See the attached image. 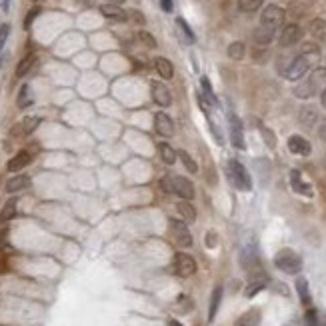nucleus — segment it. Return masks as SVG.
Returning <instances> with one entry per match:
<instances>
[{
    "instance_id": "1",
    "label": "nucleus",
    "mask_w": 326,
    "mask_h": 326,
    "mask_svg": "<svg viewBox=\"0 0 326 326\" xmlns=\"http://www.w3.org/2000/svg\"><path fill=\"white\" fill-rule=\"evenodd\" d=\"M316 56H318V48H316L314 44H304L302 54H298V56L292 60V64L288 66L286 78H288V80H300L306 72L310 70V66H312V62H314Z\"/></svg>"
},
{
    "instance_id": "2",
    "label": "nucleus",
    "mask_w": 326,
    "mask_h": 326,
    "mask_svg": "<svg viewBox=\"0 0 326 326\" xmlns=\"http://www.w3.org/2000/svg\"><path fill=\"white\" fill-rule=\"evenodd\" d=\"M162 188L170 194L180 196L182 200H192L194 198V186L184 176H166L162 178Z\"/></svg>"
},
{
    "instance_id": "3",
    "label": "nucleus",
    "mask_w": 326,
    "mask_h": 326,
    "mask_svg": "<svg viewBox=\"0 0 326 326\" xmlns=\"http://www.w3.org/2000/svg\"><path fill=\"white\" fill-rule=\"evenodd\" d=\"M226 172H228V178H230V182H232L234 188H238V190H242V192L252 190V178H250L248 170H246L238 160H234V158L228 160Z\"/></svg>"
},
{
    "instance_id": "4",
    "label": "nucleus",
    "mask_w": 326,
    "mask_h": 326,
    "mask_svg": "<svg viewBox=\"0 0 326 326\" xmlns=\"http://www.w3.org/2000/svg\"><path fill=\"white\" fill-rule=\"evenodd\" d=\"M274 266L286 274H298L302 270V258L292 250V248H282L274 256Z\"/></svg>"
},
{
    "instance_id": "5",
    "label": "nucleus",
    "mask_w": 326,
    "mask_h": 326,
    "mask_svg": "<svg viewBox=\"0 0 326 326\" xmlns=\"http://www.w3.org/2000/svg\"><path fill=\"white\" fill-rule=\"evenodd\" d=\"M282 24H284V10H282L280 6L270 4V6H266L264 10H262V14H260V26L270 28V30L276 32Z\"/></svg>"
},
{
    "instance_id": "6",
    "label": "nucleus",
    "mask_w": 326,
    "mask_h": 326,
    "mask_svg": "<svg viewBox=\"0 0 326 326\" xmlns=\"http://www.w3.org/2000/svg\"><path fill=\"white\" fill-rule=\"evenodd\" d=\"M168 228H170V234L174 238V242L182 248H190L192 246V234L188 230V226L184 220H176V218H170L168 222Z\"/></svg>"
},
{
    "instance_id": "7",
    "label": "nucleus",
    "mask_w": 326,
    "mask_h": 326,
    "mask_svg": "<svg viewBox=\"0 0 326 326\" xmlns=\"http://www.w3.org/2000/svg\"><path fill=\"white\" fill-rule=\"evenodd\" d=\"M174 270H176L178 276L188 278V276H192L196 272V260L190 254H186V252H178L176 258H174Z\"/></svg>"
},
{
    "instance_id": "8",
    "label": "nucleus",
    "mask_w": 326,
    "mask_h": 326,
    "mask_svg": "<svg viewBox=\"0 0 326 326\" xmlns=\"http://www.w3.org/2000/svg\"><path fill=\"white\" fill-rule=\"evenodd\" d=\"M230 142L234 148L238 150H244L246 142H244V130H242V123L236 114H230Z\"/></svg>"
},
{
    "instance_id": "9",
    "label": "nucleus",
    "mask_w": 326,
    "mask_h": 326,
    "mask_svg": "<svg viewBox=\"0 0 326 326\" xmlns=\"http://www.w3.org/2000/svg\"><path fill=\"white\" fill-rule=\"evenodd\" d=\"M150 94H152V100L156 102L158 106H170V102H172L170 90L166 88V84L158 80L150 82Z\"/></svg>"
},
{
    "instance_id": "10",
    "label": "nucleus",
    "mask_w": 326,
    "mask_h": 326,
    "mask_svg": "<svg viewBox=\"0 0 326 326\" xmlns=\"http://www.w3.org/2000/svg\"><path fill=\"white\" fill-rule=\"evenodd\" d=\"M240 264L244 270H252L254 266H258V250L254 242H248V244L240 250Z\"/></svg>"
},
{
    "instance_id": "11",
    "label": "nucleus",
    "mask_w": 326,
    "mask_h": 326,
    "mask_svg": "<svg viewBox=\"0 0 326 326\" xmlns=\"http://www.w3.org/2000/svg\"><path fill=\"white\" fill-rule=\"evenodd\" d=\"M40 124V118L38 116H26L24 120L16 124L14 128H12V136H28V134H32L34 130H36V126Z\"/></svg>"
},
{
    "instance_id": "12",
    "label": "nucleus",
    "mask_w": 326,
    "mask_h": 326,
    "mask_svg": "<svg viewBox=\"0 0 326 326\" xmlns=\"http://www.w3.org/2000/svg\"><path fill=\"white\" fill-rule=\"evenodd\" d=\"M288 150L292 154H298V156H308L312 152V146H310V142L306 138L298 136V134H292L288 138Z\"/></svg>"
},
{
    "instance_id": "13",
    "label": "nucleus",
    "mask_w": 326,
    "mask_h": 326,
    "mask_svg": "<svg viewBox=\"0 0 326 326\" xmlns=\"http://www.w3.org/2000/svg\"><path fill=\"white\" fill-rule=\"evenodd\" d=\"M300 36H302V30H300V26H296V24H288L282 28V32H280V46H294L296 42L300 40Z\"/></svg>"
},
{
    "instance_id": "14",
    "label": "nucleus",
    "mask_w": 326,
    "mask_h": 326,
    "mask_svg": "<svg viewBox=\"0 0 326 326\" xmlns=\"http://www.w3.org/2000/svg\"><path fill=\"white\" fill-rule=\"evenodd\" d=\"M154 128H156L158 134L170 136V134L174 132V123H172V118H170L166 112H156V114H154Z\"/></svg>"
},
{
    "instance_id": "15",
    "label": "nucleus",
    "mask_w": 326,
    "mask_h": 326,
    "mask_svg": "<svg viewBox=\"0 0 326 326\" xmlns=\"http://www.w3.org/2000/svg\"><path fill=\"white\" fill-rule=\"evenodd\" d=\"M290 184H292V190H294V192H298V194H302V196H312L310 184L302 180V174H300L298 170H292V172H290Z\"/></svg>"
},
{
    "instance_id": "16",
    "label": "nucleus",
    "mask_w": 326,
    "mask_h": 326,
    "mask_svg": "<svg viewBox=\"0 0 326 326\" xmlns=\"http://www.w3.org/2000/svg\"><path fill=\"white\" fill-rule=\"evenodd\" d=\"M100 12H102V16H106V18H110V21L120 22V21H126V18H128V12H124L118 4H112V2L102 4Z\"/></svg>"
},
{
    "instance_id": "17",
    "label": "nucleus",
    "mask_w": 326,
    "mask_h": 326,
    "mask_svg": "<svg viewBox=\"0 0 326 326\" xmlns=\"http://www.w3.org/2000/svg\"><path fill=\"white\" fill-rule=\"evenodd\" d=\"M30 162H32V154L26 152V150H22V152H18L16 156H12V158L8 160V170H10V172H18L22 168H26Z\"/></svg>"
},
{
    "instance_id": "18",
    "label": "nucleus",
    "mask_w": 326,
    "mask_h": 326,
    "mask_svg": "<svg viewBox=\"0 0 326 326\" xmlns=\"http://www.w3.org/2000/svg\"><path fill=\"white\" fill-rule=\"evenodd\" d=\"M30 186V176L26 174H18V176H12L8 182H6V192L8 194H14V192H21L24 188Z\"/></svg>"
},
{
    "instance_id": "19",
    "label": "nucleus",
    "mask_w": 326,
    "mask_h": 326,
    "mask_svg": "<svg viewBox=\"0 0 326 326\" xmlns=\"http://www.w3.org/2000/svg\"><path fill=\"white\" fill-rule=\"evenodd\" d=\"M308 86H310V90L312 92H316V90H324L326 88V68H316L314 72H312V76L308 78Z\"/></svg>"
},
{
    "instance_id": "20",
    "label": "nucleus",
    "mask_w": 326,
    "mask_h": 326,
    "mask_svg": "<svg viewBox=\"0 0 326 326\" xmlns=\"http://www.w3.org/2000/svg\"><path fill=\"white\" fill-rule=\"evenodd\" d=\"M154 68H156V72L162 76L164 80H168V78H172V76H174V66H172V62L162 58V56L154 58Z\"/></svg>"
},
{
    "instance_id": "21",
    "label": "nucleus",
    "mask_w": 326,
    "mask_h": 326,
    "mask_svg": "<svg viewBox=\"0 0 326 326\" xmlns=\"http://www.w3.org/2000/svg\"><path fill=\"white\" fill-rule=\"evenodd\" d=\"M258 324H260V312H258L256 308L244 312V314L234 322V326H258Z\"/></svg>"
},
{
    "instance_id": "22",
    "label": "nucleus",
    "mask_w": 326,
    "mask_h": 326,
    "mask_svg": "<svg viewBox=\"0 0 326 326\" xmlns=\"http://www.w3.org/2000/svg\"><path fill=\"white\" fill-rule=\"evenodd\" d=\"M274 30H270V28H264V26H258L256 30H254V42L256 44H260V46H266V44H270L272 38H274Z\"/></svg>"
},
{
    "instance_id": "23",
    "label": "nucleus",
    "mask_w": 326,
    "mask_h": 326,
    "mask_svg": "<svg viewBox=\"0 0 326 326\" xmlns=\"http://www.w3.org/2000/svg\"><path fill=\"white\" fill-rule=\"evenodd\" d=\"M176 208H178L180 216L184 218V222H194L196 220V210H194V206L188 200H180V202L176 204Z\"/></svg>"
},
{
    "instance_id": "24",
    "label": "nucleus",
    "mask_w": 326,
    "mask_h": 326,
    "mask_svg": "<svg viewBox=\"0 0 326 326\" xmlns=\"http://www.w3.org/2000/svg\"><path fill=\"white\" fill-rule=\"evenodd\" d=\"M220 300H222V288L218 286V288H214V292H212V296H210L208 320H214V316H216V310H218V306H220Z\"/></svg>"
},
{
    "instance_id": "25",
    "label": "nucleus",
    "mask_w": 326,
    "mask_h": 326,
    "mask_svg": "<svg viewBox=\"0 0 326 326\" xmlns=\"http://www.w3.org/2000/svg\"><path fill=\"white\" fill-rule=\"evenodd\" d=\"M296 292H298L302 304H310V290H308V280H306L304 276L296 278Z\"/></svg>"
},
{
    "instance_id": "26",
    "label": "nucleus",
    "mask_w": 326,
    "mask_h": 326,
    "mask_svg": "<svg viewBox=\"0 0 326 326\" xmlns=\"http://www.w3.org/2000/svg\"><path fill=\"white\" fill-rule=\"evenodd\" d=\"M266 286V276H258V278H254V280H250V284L246 286L244 294L246 298H252V296H256L262 288Z\"/></svg>"
},
{
    "instance_id": "27",
    "label": "nucleus",
    "mask_w": 326,
    "mask_h": 326,
    "mask_svg": "<svg viewBox=\"0 0 326 326\" xmlns=\"http://www.w3.org/2000/svg\"><path fill=\"white\" fill-rule=\"evenodd\" d=\"M34 62H36V56H34V54H28V56H24V58L18 62V66H16V76H18V78L26 76V74L30 72V68L34 66Z\"/></svg>"
},
{
    "instance_id": "28",
    "label": "nucleus",
    "mask_w": 326,
    "mask_h": 326,
    "mask_svg": "<svg viewBox=\"0 0 326 326\" xmlns=\"http://www.w3.org/2000/svg\"><path fill=\"white\" fill-rule=\"evenodd\" d=\"M16 216V198H10L8 202L4 204V208L0 210V220L2 222H8Z\"/></svg>"
},
{
    "instance_id": "29",
    "label": "nucleus",
    "mask_w": 326,
    "mask_h": 326,
    "mask_svg": "<svg viewBox=\"0 0 326 326\" xmlns=\"http://www.w3.org/2000/svg\"><path fill=\"white\" fill-rule=\"evenodd\" d=\"M158 152H160V158H162L166 164H174L176 162V152L172 150V146L170 144H166V142H160L158 144Z\"/></svg>"
},
{
    "instance_id": "30",
    "label": "nucleus",
    "mask_w": 326,
    "mask_h": 326,
    "mask_svg": "<svg viewBox=\"0 0 326 326\" xmlns=\"http://www.w3.org/2000/svg\"><path fill=\"white\" fill-rule=\"evenodd\" d=\"M310 34L314 38H326V21L324 18H314L310 22Z\"/></svg>"
},
{
    "instance_id": "31",
    "label": "nucleus",
    "mask_w": 326,
    "mask_h": 326,
    "mask_svg": "<svg viewBox=\"0 0 326 326\" xmlns=\"http://www.w3.org/2000/svg\"><path fill=\"white\" fill-rule=\"evenodd\" d=\"M244 52H246L244 42L236 40L228 46V56H230L232 60H242V58H244Z\"/></svg>"
},
{
    "instance_id": "32",
    "label": "nucleus",
    "mask_w": 326,
    "mask_h": 326,
    "mask_svg": "<svg viewBox=\"0 0 326 326\" xmlns=\"http://www.w3.org/2000/svg\"><path fill=\"white\" fill-rule=\"evenodd\" d=\"M16 104H18V108H26V106L32 104V94H30V86L28 84H22L21 86V92L16 96Z\"/></svg>"
},
{
    "instance_id": "33",
    "label": "nucleus",
    "mask_w": 326,
    "mask_h": 326,
    "mask_svg": "<svg viewBox=\"0 0 326 326\" xmlns=\"http://www.w3.org/2000/svg\"><path fill=\"white\" fill-rule=\"evenodd\" d=\"M176 26H178V30H180V34H182V38L186 44H192V42L196 40V36H194V32H192V28L186 24L184 18H176Z\"/></svg>"
},
{
    "instance_id": "34",
    "label": "nucleus",
    "mask_w": 326,
    "mask_h": 326,
    "mask_svg": "<svg viewBox=\"0 0 326 326\" xmlns=\"http://www.w3.org/2000/svg\"><path fill=\"white\" fill-rule=\"evenodd\" d=\"M200 86H202V96H204V98L210 102L212 106H216V104H218V100H216V96H214V92H212V86H210V80H208L206 76H202V78H200Z\"/></svg>"
},
{
    "instance_id": "35",
    "label": "nucleus",
    "mask_w": 326,
    "mask_h": 326,
    "mask_svg": "<svg viewBox=\"0 0 326 326\" xmlns=\"http://www.w3.org/2000/svg\"><path fill=\"white\" fill-rule=\"evenodd\" d=\"M316 118H318V114H316V110H314V108L304 106V108L300 110V123L306 124V126H312V124L316 123Z\"/></svg>"
},
{
    "instance_id": "36",
    "label": "nucleus",
    "mask_w": 326,
    "mask_h": 326,
    "mask_svg": "<svg viewBox=\"0 0 326 326\" xmlns=\"http://www.w3.org/2000/svg\"><path fill=\"white\" fill-rule=\"evenodd\" d=\"M176 154H178V158L182 160L184 168H186L188 172H192V174H194V172H198V166H196V162L192 160V156H190L186 150H180V152H176Z\"/></svg>"
},
{
    "instance_id": "37",
    "label": "nucleus",
    "mask_w": 326,
    "mask_h": 326,
    "mask_svg": "<svg viewBox=\"0 0 326 326\" xmlns=\"http://www.w3.org/2000/svg\"><path fill=\"white\" fill-rule=\"evenodd\" d=\"M262 6V0H238V8L242 12H254Z\"/></svg>"
},
{
    "instance_id": "38",
    "label": "nucleus",
    "mask_w": 326,
    "mask_h": 326,
    "mask_svg": "<svg viewBox=\"0 0 326 326\" xmlns=\"http://www.w3.org/2000/svg\"><path fill=\"white\" fill-rule=\"evenodd\" d=\"M136 36H138V40L142 42L144 46H148V48H154V46H156V40H154V36H152L150 32H144V30H140Z\"/></svg>"
},
{
    "instance_id": "39",
    "label": "nucleus",
    "mask_w": 326,
    "mask_h": 326,
    "mask_svg": "<svg viewBox=\"0 0 326 326\" xmlns=\"http://www.w3.org/2000/svg\"><path fill=\"white\" fill-rule=\"evenodd\" d=\"M304 326H320V320H318V312L316 310H308L304 316Z\"/></svg>"
},
{
    "instance_id": "40",
    "label": "nucleus",
    "mask_w": 326,
    "mask_h": 326,
    "mask_svg": "<svg viewBox=\"0 0 326 326\" xmlns=\"http://www.w3.org/2000/svg\"><path fill=\"white\" fill-rule=\"evenodd\" d=\"M38 14H40V8H38V6H34V8L26 14V18H24V28H30V26H32V22H34V18H36Z\"/></svg>"
},
{
    "instance_id": "41",
    "label": "nucleus",
    "mask_w": 326,
    "mask_h": 326,
    "mask_svg": "<svg viewBox=\"0 0 326 326\" xmlns=\"http://www.w3.org/2000/svg\"><path fill=\"white\" fill-rule=\"evenodd\" d=\"M10 34V24H0V50L4 48V42L8 40Z\"/></svg>"
},
{
    "instance_id": "42",
    "label": "nucleus",
    "mask_w": 326,
    "mask_h": 326,
    "mask_svg": "<svg viewBox=\"0 0 326 326\" xmlns=\"http://www.w3.org/2000/svg\"><path fill=\"white\" fill-rule=\"evenodd\" d=\"M262 136H264V142L270 146V148H274L276 146V138H274V132H270L268 128L262 126Z\"/></svg>"
},
{
    "instance_id": "43",
    "label": "nucleus",
    "mask_w": 326,
    "mask_h": 326,
    "mask_svg": "<svg viewBox=\"0 0 326 326\" xmlns=\"http://www.w3.org/2000/svg\"><path fill=\"white\" fill-rule=\"evenodd\" d=\"M216 238H218V234H216L214 230H210V232L206 234V246H208V248H214V246H216Z\"/></svg>"
},
{
    "instance_id": "44",
    "label": "nucleus",
    "mask_w": 326,
    "mask_h": 326,
    "mask_svg": "<svg viewBox=\"0 0 326 326\" xmlns=\"http://www.w3.org/2000/svg\"><path fill=\"white\" fill-rule=\"evenodd\" d=\"M128 16H130L134 22H138V24H144V22H146L144 14L142 12H138V10H130V12H128Z\"/></svg>"
},
{
    "instance_id": "45",
    "label": "nucleus",
    "mask_w": 326,
    "mask_h": 326,
    "mask_svg": "<svg viewBox=\"0 0 326 326\" xmlns=\"http://www.w3.org/2000/svg\"><path fill=\"white\" fill-rule=\"evenodd\" d=\"M160 6H162L164 12H172V8H174L172 0H160Z\"/></svg>"
},
{
    "instance_id": "46",
    "label": "nucleus",
    "mask_w": 326,
    "mask_h": 326,
    "mask_svg": "<svg viewBox=\"0 0 326 326\" xmlns=\"http://www.w3.org/2000/svg\"><path fill=\"white\" fill-rule=\"evenodd\" d=\"M320 100H322V106L326 108V88L322 90V94H320Z\"/></svg>"
},
{
    "instance_id": "47",
    "label": "nucleus",
    "mask_w": 326,
    "mask_h": 326,
    "mask_svg": "<svg viewBox=\"0 0 326 326\" xmlns=\"http://www.w3.org/2000/svg\"><path fill=\"white\" fill-rule=\"evenodd\" d=\"M168 326H182V324H180L178 320H170V322H168Z\"/></svg>"
},
{
    "instance_id": "48",
    "label": "nucleus",
    "mask_w": 326,
    "mask_h": 326,
    "mask_svg": "<svg viewBox=\"0 0 326 326\" xmlns=\"http://www.w3.org/2000/svg\"><path fill=\"white\" fill-rule=\"evenodd\" d=\"M106 2H112V4H123L124 0H106Z\"/></svg>"
},
{
    "instance_id": "49",
    "label": "nucleus",
    "mask_w": 326,
    "mask_h": 326,
    "mask_svg": "<svg viewBox=\"0 0 326 326\" xmlns=\"http://www.w3.org/2000/svg\"><path fill=\"white\" fill-rule=\"evenodd\" d=\"M324 326H326V324H324Z\"/></svg>"
}]
</instances>
